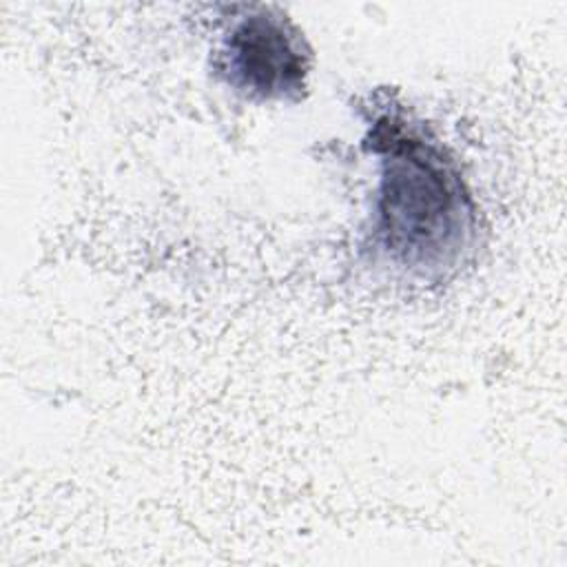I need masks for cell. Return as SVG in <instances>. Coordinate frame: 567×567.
Instances as JSON below:
<instances>
[{
	"label": "cell",
	"mask_w": 567,
	"mask_h": 567,
	"mask_svg": "<svg viewBox=\"0 0 567 567\" xmlns=\"http://www.w3.org/2000/svg\"><path fill=\"white\" fill-rule=\"evenodd\" d=\"M374 186L359 252L403 284H443L478 246V204L452 151L396 95L359 104Z\"/></svg>",
	"instance_id": "cell-1"
},
{
	"label": "cell",
	"mask_w": 567,
	"mask_h": 567,
	"mask_svg": "<svg viewBox=\"0 0 567 567\" xmlns=\"http://www.w3.org/2000/svg\"><path fill=\"white\" fill-rule=\"evenodd\" d=\"M224 11L210 53L213 78L250 104L301 102L315 64L303 31L275 4H230Z\"/></svg>",
	"instance_id": "cell-2"
}]
</instances>
